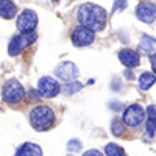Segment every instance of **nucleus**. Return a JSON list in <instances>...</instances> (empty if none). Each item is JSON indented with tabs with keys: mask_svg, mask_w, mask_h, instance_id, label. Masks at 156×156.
<instances>
[{
	"mask_svg": "<svg viewBox=\"0 0 156 156\" xmlns=\"http://www.w3.org/2000/svg\"><path fill=\"white\" fill-rule=\"evenodd\" d=\"M76 19L84 28L90 31H100L106 25V11L94 3H83L78 8Z\"/></svg>",
	"mask_w": 156,
	"mask_h": 156,
	"instance_id": "f257e3e1",
	"label": "nucleus"
},
{
	"mask_svg": "<svg viewBox=\"0 0 156 156\" xmlns=\"http://www.w3.org/2000/svg\"><path fill=\"white\" fill-rule=\"evenodd\" d=\"M30 123L37 131H47L55 123V114L48 106H36L30 112Z\"/></svg>",
	"mask_w": 156,
	"mask_h": 156,
	"instance_id": "f03ea898",
	"label": "nucleus"
},
{
	"mask_svg": "<svg viewBox=\"0 0 156 156\" xmlns=\"http://www.w3.org/2000/svg\"><path fill=\"white\" fill-rule=\"evenodd\" d=\"M37 39V34L34 31H30V33H20L17 36H14L11 39V42L8 45V53L11 56H17L20 55L22 51L27 48L28 45H31L34 41Z\"/></svg>",
	"mask_w": 156,
	"mask_h": 156,
	"instance_id": "7ed1b4c3",
	"label": "nucleus"
},
{
	"mask_svg": "<svg viewBox=\"0 0 156 156\" xmlns=\"http://www.w3.org/2000/svg\"><path fill=\"white\" fill-rule=\"evenodd\" d=\"M25 95V89L22 87V84L14 80V78H11L8 80L3 86V90H2V97L6 103H11V105H14V103H19Z\"/></svg>",
	"mask_w": 156,
	"mask_h": 156,
	"instance_id": "20e7f679",
	"label": "nucleus"
},
{
	"mask_svg": "<svg viewBox=\"0 0 156 156\" xmlns=\"http://www.w3.org/2000/svg\"><path fill=\"white\" fill-rule=\"evenodd\" d=\"M145 119V111L140 105H129L123 111V123L128 126H139Z\"/></svg>",
	"mask_w": 156,
	"mask_h": 156,
	"instance_id": "39448f33",
	"label": "nucleus"
},
{
	"mask_svg": "<svg viewBox=\"0 0 156 156\" xmlns=\"http://www.w3.org/2000/svg\"><path fill=\"white\" fill-rule=\"evenodd\" d=\"M37 92L45 98H51V97H56L61 92V86L58 84V81L55 78L44 76L37 83Z\"/></svg>",
	"mask_w": 156,
	"mask_h": 156,
	"instance_id": "423d86ee",
	"label": "nucleus"
},
{
	"mask_svg": "<svg viewBox=\"0 0 156 156\" xmlns=\"http://www.w3.org/2000/svg\"><path fill=\"white\" fill-rule=\"evenodd\" d=\"M36 25H37V14L33 9H23L20 16L17 17V28L20 33L34 31Z\"/></svg>",
	"mask_w": 156,
	"mask_h": 156,
	"instance_id": "0eeeda50",
	"label": "nucleus"
},
{
	"mask_svg": "<svg viewBox=\"0 0 156 156\" xmlns=\"http://www.w3.org/2000/svg\"><path fill=\"white\" fill-rule=\"evenodd\" d=\"M55 75L59 78V80H62L64 83H70V81H75L78 78V67L72 61L61 62L55 69Z\"/></svg>",
	"mask_w": 156,
	"mask_h": 156,
	"instance_id": "6e6552de",
	"label": "nucleus"
},
{
	"mask_svg": "<svg viewBox=\"0 0 156 156\" xmlns=\"http://www.w3.org/2000/svg\"><path fill=\"white\" fill-rule=\"evenodd\" d=\"M70 37H72L73 45H76V47H86V45L94 42L95 34H94V31H90V30H87L84 27H80V28H75L72 31Z\"/></svg>",
	"mask_w": 156,
	"mask_h": 156,
	"instance_id": "1a4fd4ad",
	"label": "nucleus"
},
{
	"mask_svg": "<svg viewBox=\"0 0 156 156\" xmlns=\"http://www.w3.org/2000/svg\"><path fill=\"white\" fill-rule=\"evenodd\" d=\"M154 14H156V9H154V3H151V2L140 3L136 8V16L142 22H147V23L154 22Z\"/></svg>",
	"mask_w": 156,
	"mask_h": 156,
	"instance_id": "9d476101",
	"label": "nucleus"
},
{
	"mask_svg": "<svg viewBox=\"0 0 156 156\" xmlns=\"http://www.w3.org/2000/svg\"><path fill=\"white\" fill-rule=\"evenodd\" d=\"M119 58H120L122 64H123V66H126L128 69H134L136 66H139V61H140L139 53H137V51H134V50H131V48L122 50L120 53H119Z\"/></svg>",
	"mask_w": 156,
	"mask_h": 156,
	"instance_id": "9b49d317",
	"label": "nucleus"
},
{
	"mask_svg": "<svg viewBox=\"0 0 156 156\" xmlns=\"http://www.w3.org/2000/svg\"><path fill=\"white\" fill-rule=\"evenodd\" d=\"M14 156H42V148L33 142H25L17 148Z\"/></svg>",
	"mask_w": 156,
	"mask_h": 156,
	"instance_id": "f8f14e48",
	"label": "nucleus"
},
{
	"mask_svg": "<svg viewBox=\"0 0 156 156\" xmlns=\"http://www.w3.org/2000/svg\"><path fill=\"white\" fill-rule=\"evenodd\" d=\"M17 12V6L12 0H0V17L12 19Z\"/></svg>",
	"mask_w": 156,
	"mask_h": 156,
	"instance_id": "ddd939ff",
	"label": "nucleus"
},
{
	"mask_svg": "<svg viewBox=\"0 0 156 156\" xmlns=\"http://www.w3.org/2000/svg\"><path fill=\"white\" fill-rule=\"evenodd\" d=\"M139 50L144 51V53H154V37L144 34V36L140 37Z\"/></svg>",
	"mask_w": 156,
	"mask_h": 156,
	"instance_id": "4468645a",
	"label": "nucleus"
},
{
	"mask_svg": "<svg viewBox=\"0 0 156 156\" xmlns=\"http://www.w3.org/2000/svg\"><path fill=\"white\" fill-rule=\"evenodd\" d=\"M153 84H154V73L144 72V73H142V75L139 76V87H140L142 90L150 89Z\"/></svg>",
	"mask_w": 156,
	"mask_h": 156,
	"instance_id": "2eb2a0df",
	"label": "nucleus"
},
{
	"mask_svg": "<svg viewBox=\"0 0 156 156\" xmlns=\"http://www.w3.org/2000/svg\"><path fill=\"white\" fill-rule=\"evenodd\" d=\"M105 153L106 156H125V150L115 144H108L105 147Z\"/></svg>",
	"mask_w": 156,
	"mask_h": 156,
	"instance_id": "dca6fc26",
	"label": "nucleus"
},
{
	"mask_svg": "<svg viewBox=\"0 0 156 156\" xmlns=\"http://www.w3.org/2000/svg\"><path fill=\"white\" fill-rule=\"evenodd\" d=\"M83 87V84L81 83H78L76 80L75 81H70V83H66L62 86V92L64 94H67V95H72V94H75L76 90H80Z\"/></svg>",
	"mask_w": 156,
	"mask_h": 156,
	"instance_id": "f3484780",
	"label": "nucleus"
},
{
	"mask_svg": "<svg viewBox=\"0 0 156 156\" xmlns=\"http://www.w3.org/2000/svg\"><path fill=\"white\" fill-rule=\"evenodd\" d=\"M111 126H112V134H114V136H122V134H123V131H125L123 123H122L119 119H114Z\"/></svg>",
	"mask_w": 156,
	"mask_h": 156,
	"instance_id": "a211bd4d",
	"label": "nucleus"
},
{
	"mask_svg": "<svg viewBox=\"0 0 156 156\" xmlns=\"http://www.w3.org/2000/svg\"><path fill=\"white\" fill-rule=\"evenodd\" d=\"M67 148H69V151H78V150L81 148V142L73 139V140H70L69 144H67Z\"/></svg>",
	"mask_w": 156,
	"mask_h": 156,
	"instance_id": "6ab92c4d",
	"label": "nucleus"
},
{
	"mask_svg": "<svg viewBox=\"0 0 156 156\" xmlns=\"http://www.w3.org/2000/svg\"><path fill=\"white\" fill-rule=\"evenodd\" d=\"M147 133H148V136H154V119H148V122H147Z\"/></svg>",
	"mask_w": 156,
	"mask_h": 156,
	"instance_id": "aec40b11",
	"label": "nucleus"
},
{
	"mask_svg": "<svg viewBox=\"0 0 156 156\" xmlns=\"http://www.w3.org/2000/svg\"><path fill=\"white\" fill-rule=\"evenodd\" d=\"M83 156H103V153H100V151L95 150V148H90V150H87L86 153H83Z\"/></svg>",
	"mask_w": 156,
	"mask_h": 156,
	"instance_id": "412c9836",
	"label": "nucleus"
},
{
	"mask_svg": "<svg viewBox=\"0 0 156 156\" xmlns=\"http://www.w3.org/2000/svg\"><path fill=\"white\" fill-rule=\"evenodd\" d=\"M147 112H148V119H154V105H150L147 108Z\"/></svg>",
	"mask_w": 156,
	"mask_h": 156,
	"instance_id": "4be33fe9",
	"label": "nucleus"
},
{
	"mask_svg": "<svg viewBox=\"0 0 156 156\" xmlns=\"http://www.w3.org/2000/svg\"><path fill=\"white\" fill-rule=\"evenodd\" d=\"M115 3H117V5H114V11H117V9H122V8L125 6V0H117Z\"/></svg>",
	"mask_w": 156,
	"mask_h": 156,
	"instance_id": "5701e85b",
	"label": "nucleus"
},
{
	"mask_svg": "<svg viewBox=\"0 0 156 156\" xmlns=\"http://www.w3.org/2000/svg\"><path fill=\"white\" fill-rule=\"evenodd\" d=\"M150 61H151V66H153V72H154V64H156V61H154V53L150 55Z\"/></svg>",
	"mask_w": 156,
	"mask_h": 156,
	"instance_id": "b1692460",
	"label": "nucleus"
}]
</instances>
